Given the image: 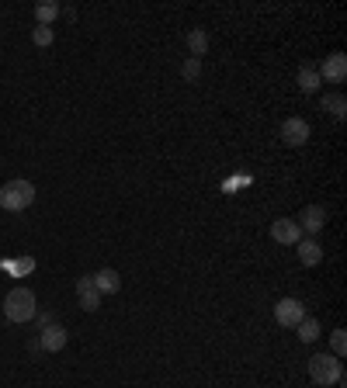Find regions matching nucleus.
Wrapping results in <instances>:
<instances>
[{
  "instance_id": "nucleus-18",
  "label": "nucleus",
  "mask_w": 347,
  "mask_h": 388,
  "mask_svg": "<svg viewBox=\"0 0 347 388\" xmlns=\"http://www.w3.org/2000/svg\"><path fill=\"white\" fill-rule=\"evenodd\" d=\"M181 77H184L188 84H195V80L202 77V59H191V56H188V59L181 63Z\"/></svg>"
},
{
  "instance_id": "nucleus-14",
  "label": "nucleus",
  "mask_w": 347,
  "mask_h": 388,
  "mask_svg": "<svg viewBox=\"0 0 347 388\" xmlns=\"http://www.w3.org/2000/svg\"><path fill=\"white\" fill-rule=\"evenodd\" d=\"M63 14V7L56 4V0H42V4H35V21L42 25V28H52V21Z\"/></svg>"
},
{
  "instance_id": "nucleus-7",
  "label": "nucleus",
  "mask_w": 347,
  "mask_h": 388,
  "mask_svg": "<svg viewBox=\"0 0 347 388\" xmlns=\"http://www.w3.org/2000/svg\"><path fill=\"white\" fill-rule=\"evenodd\" d=\"M281 139H285V146H305L309 142V122L299 118V115L285 118L281 122Z\"/></svg>"
},
{
  "instance_id": "nucleus-15",
  "label": "nucleus",
  "mask_w": 347,
  "mask_h": 388,
  "mask_svg": "<svg viewBox=\"0 0 347 388\" xmlns=\"http://www.w3.org/2000/svg\"><path fill=\"white\" fill-rule=\"evenodd\" d=\"M296 80H299V90H303V94H316L319 84H323L319 73H316V66H299V77H296Z\"/></svg>"
},
{
  "instance_id": "nucleus-22",
  "label": "nucleus",
  "mask_w": 347,
  "mask_h": 388,
  "mask_svg": "<svg viewBox=\"0 0 347 388\" xmlns=\"http://www.w3.org/2000/svg\"><path fill=\"white\" fill-rule=\"evenodd\" d=\"M32 267H35V260H32V257H25L21 263H18V270H21V274H25V270H32Z\"/></svg>"
},
{
  "instance_id": "nucleus-8",
  "label": "nucleus",
  "mask_w": 347,
  "mask_h": 388,
  "mask_svg": "<svg viewBox=\"0 0 347 388\" xmlns=\"http://www.w3.org/2000/svg\"><path fill=\"white\" fill-rule=\"evenodd\" d=\"M296 222H299V229H303V232L316 236V232H323V225H327V208H323V205H305Z\"/></svg>"
},
{
  "instance_id": "nucleus-21",
  "label": "nucleus",
  "mask_w": 347,
  "mask_h": 388,
  "mask_svg": "<svg viewBox=\"0 0 347 388\" xmlns=\"http://www.w3.org/2000/svg\"><path fill=\"white\" fill-rule=\"evenodd\" d=\"M35 319H39V326H49V323H56V319H52V312H35Z\"/></svg>"
},
{
  "instance_id": "nucleus-16",
  "label": "nucleus",
  "mask_w": 347,
  "mask_h": 388,
  "mask_svg": "<svg viewBox=\"0 0 347 388\" xmlns=\"http://www.w3.org/2000/svg\"><path fill=\"white\" fill-rule=\"evenodd\" d=\"M296 330H299V340H303V344H316V340H319V333H323V330H319V323H316L312 315H305Z\"/></svg>"
},
{
  "instance_id": "nucleus-9",
  "label": "nucleus",
  "mask_w": 347,
  "mask_h": 388,
  "mask_svg": "<svg viewBox=\"0 0 347 388\" xmlns=\"http://www.w3.org/2000/svg\"><path fill=\"white\" fill-rule=\"evenodd\" d=\"M77 299H80V308H84V312H97V308H101V295H97L90 274L77 277Z\"/></svg>"
},
{
  "instance_id": "nucleus-17",
  "label": "nucleus",
  "mask_w": 347,
  "mask_h": 388,
  "mask_svg": "<svg viewBox=\"0 0 347 388\" xmlns=\"http://www.w3.org/2000/svg\"><path fill=\"white\" fill-rule=\"evenodd\" d=\"M323 111H330L334 118H344L347 115V97L344 94H327V97H323Z\"/></svg>"
},
{
  "instance_id": "nucleus-19",
  "label": "nucleus",
  "mask_w": 347,
  "mask_h": 388,
  "mask_svg": "<svg viewBox=\"0 0 347 388\" xmlns=\"http://www.w3.org/2000/svg\"><path fill=\"white\" fill-rule=\"evenodd\" d=\"M52 39H56V32H52V28H42V25L32 32V42L39 45V49H49V45H52Z\"/></svg>"
},
{
  "instance_id": "nucleus-6",
  "label": "nucleus",
  "mask_w": 347,
  "mask_h": 388,
  "mask_svg": "<svg viewBox=\"0 0 347 388\" xmlns=\"http://www.w3.org/2000/svg\"><path fill=\"white\" fill-rule=\"evenodd\" d=\"M271 239L281 243V246H296L303 239V229H299L296 218H274L271 222Z\"/></svg>"
},
{
  "instance_id": "nucleus-3",
  "label": "nucleus",
  "mask_w": 347,
  "mask_h": 388,
  "mask_svg": "<svg viewBox=\"0 0 347 388\" xmlns=\"http://www.w3.org/2000/svg\"><path fill=\"white\" fill-rule=\"evenodd\" d=\"M35 201V184L32 180H7L4 187H0V208L4 212H25L28 205Z\"/></svg>"
},
{
  "instance_id": "nucleus-12",
  "label": "nucleus",
  "mask_w": 347,
  "mask_h": 388,
  "mask_svg": "<svg viewBox=\"0 0 347 388\" xmlns=\"http://www.w3.org/2000/svg\"><path fill=\"white\" fill-rule=\"evenodd\" d=\"M296 246H299V263H303V267H316V263L323 260V246H319L312 236H309V239H299Z\"/></svg>"
},
{
  "instance_id": "nucleus-10",
  "label": "nucleus",
  "mask_w": 347,
  "mask_h": 388,
  "mask_svg": "<svg viewBox=\"0 0 347 388\" xmlns=\"http://www.w3.org/2000/svg\"><path fill=\"white\" fill-rule=\"evenodd\" d=\"M94 277V288H97V295L104 299V295H115L118 288H122V277H118V270L115 267H101L97 274H90Z\"/></svg>"
},
{
  "instance_id": "nucleus-5",
  "label": "nucleus",
  "mask_w": 347,
  "mask_h": 388,
  "mask_svg": "<svg viewBox=\"0 0 347 388\" xmlns=\"http://www.w3.org/2000/svg\"><path fill=\"white\" fill-rule=\"evenodd\" d=\"M316 73H319V80H323V84H344V80H347V56H344V52L327 56V59H323V66H319Z\"/></svg>"
},
{
  "instance_id": "nucleus-11",
  "label": "nucleus",
  "mask_w": 347,
  "mask_h": 388,
  "mask_svg": "<svg viewBox=\"0 0 347 388\" xmlns=\"http://www.w3.org/2000/svg\"><path fill=\"white\" fill-rule=\"evenodd\" d=\"M66 340H70V337H66V330H63L59 323H49V326L42 330V337H39V346L49 350V353H59V350L66 346Z\"/></svg>"
},
{
  "instance_id": "nucleus-13",
  "label": "nucleus",
  "mask_w": 347,
  "mask_h": 388,
  "mask_svg": "<svg viewBox=\"0 0 347 388\" xmlns=\"http://www.w3.org/2000/svg\"><path fill=\"white\" fill-rule=\"evenodd\" d=\"M184 42H188V52H191V59H202V56L209 52V32H205V28H191Z\"/></svg>"
},
{
  "instance_id": "nucleus-20",
  "label": "nucleus",
  "mask_w": 347,
  "mask_h": 388,
  "mask_svg": "<svg viewBox=\"0 0 347 388\" xmlns=\"http://www.w3.org/2000/svg\"><path fill=\"white\" fill-rule=\"evenodd\" d=\"M347 330H334V337H330V346H334V357H344V350H347V337H344Z\"/></svg>"
},
{
  "instance_id": "nucleus-4",
  "label": "nucleus",
  "mask_w": 347,
  "mask_h": 388,
  "mask_svg": "<svg viewBox=\"0 0 347 388\" xmlns=\"http://www.w3.org/2000/svg\"><path fill=\"white\" fill-rule=\"evenodd\" d=\"M303 319H305V305L299 302V299H281V302L274 305V323H278V326L296 330Z\"/></svg>"
},
{
  "instance_id": "nucleus-1",
  "label": "nucleus",
  "mask_w": 347,
  "mask_h": 388,
  "mask_svg": "<svg viewBox=\"0 0 347 388\" xmlns=\"http://www.w3.org/2000/svg\"><path fill=\"white\" fill-rule=\"evenodd\" d=\"M35 312H39V302H35V292L32 288H11L7 292V299H4V315H7V323H14V326H25V323H32L35 319Z\"/></svg>"
},
{
  "instance_id": "nucleus-2",
  "label": "nucleus",
  "mask_w": 347,
  "mask_h": 388,
  "mask_svg": "<svg viewBox=\"0 0 347 388\" xmlns=\"http://www.w3.org/2000/svg\"><path fill=\"white\" fill-rule=\"evenodd\" d=\"M309 378L323 388L341 385V382H344V364H341V357H334V353H312V357H309Z\"/></svg>"
}]
</instances>
